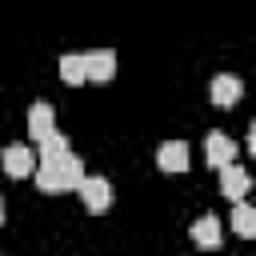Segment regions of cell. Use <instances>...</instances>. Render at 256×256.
<instances>
[{
	"instance_id": "9",
	"label": "cell",
	"mask_w": 256,
	"mask_h": 256,
	"mask_svg": "<svg viewBox=\"0 0 256 256\" xmlns=\"http://www.w3.org/2000/svg\"><path fill=\"white\" fill-rule=\"evenodd\" d=\"M28 132H32L36 144L56 132V112H52V104H32V108H28Z\"/></svg>"
},
{
	"instance_id": "2",
	"label": "cell",
	"mask_w": 256,
	"mask_h": 256,
	"mask_svg": "<svg viewBox=\"0 0 256 256\" xmlns=\"http://www.w3.org/2000/svg\"><path fill=\"white\" fill-rule=\"evenodd\" d=\"M204 160H208L216 172L228 168V164H236V140L224 136V132H208V136H204Z\"/></svg>"
},
{
	"instance_id": "11",
	"label": "cell",
	"mask_w": 256,
	"mask_h": 256,
	"mask_svg": "<svg viewBox=\"0 0 256 256\" xmlns=\"http://www.w3.org/2000/svg\"><path fill=\"white\" fill-rule=\"evenodd\" d=\"M72 152V144H68V136L64 132H52L48 140H40V152H36V164H56L60 156H68Z\"/></svg>"
},
{
	"instance_id": "10",
	"label": "cell",
	"mask_w": 256,
	"mask_h": 256,
	"mask_svg": "<svg viewBox=\"0 0 256 256\" xmlns=\"http://www.w3.org/2000/svg\"><path fill=\"white\" fill-rule=\"evenodd\" d=\"M220 232H224L220 220H216L212 212H204V216L192 224V244H196V248H216V244H220Z\"/></svg>"
},
{
	"instance_id": "4",
	"label": "cell",
	"mask_w": 256,
	"mask_h": 256,
	"mask_svg": "<svg viewBox=\"0 0 256 256\" xmlns=\"http://www.w3.org/2000/svg\"><path fill=\"white\" fill-rule=\"evenodd\" d=\"M76 192H80V200H84L88 212H104V208L112 204V184H108L104 176H84Z\"/></svg>"
},
{
	"instance_id": "13",
	"label": "cell",
	"mask_w": 256,
	"mask_h": 256,
	"mask_svg": "<svg viewBox=\"0 0 256 256\" xmlns=\"http://www.w3.org/2000/svg\"><path fill=\"white\" fill-rule=\"evenodd\" d=\"M60 76H64V84H84V52H64Z\"/></svg>"
},
{
	"instance_id": "7",
	"label": "cell",
	"mask_w": 256,
	"mask_h": 256,
	"mask_svg": "<svg viewBox=\"0 0 256 256\" xmlns=\"http://www.w3.org/2000/svg\"><path fill=\"white\" fill-rule=\"evenodd\" d=\"M248 184H252V176H248L240 164H228V168H220V192H224L232 204H240V200H244Z\"/></svg>"
},
{
	"instance_id": "14",
	"label": "cell",
	"mask_w": 256,
	"mask_h": 256,
	"mask_svg": "<svg viewBox=\"0 0 256 256\" xmlns=\"http://www.w3.org/2000/svg\"><path fill=\"white\" fill-rule=\"evenodd\" d=\"M0 224H4V200H0Z\"/></svg>"
},
{
	"instance_id": "1",
	"label": "cell",
	"mask_w": 256,
	"mask_h": 256,
	"mask_svg": "<svg viewBox=\"0 0 256 256\" xmlns=\"http://www.w3.org/2000/svg\"><path fill=\"white\" fill-rule=\"evenodd\" d=\"M84 180V160L76 152L60 156L56 164H36V188L40 192H72Z\"/></svg>"
},
{
	"instance_id": "5",
	"label": "cell",
	"mask_w": 256,
	"mask_h": 256,
	"mask_svg": "<svg viewBox=\"0 0 256 256\" xmlns=\"http://www.w3.org/2000/svg\"><path fill=\"white\" fill-rule=\"evenodd\" d=\"M116 76V52L100 48V52H84V80H112Z\"/></svg>"
},
{
	"instance_id": "3",
	"label": "cell",
	"mask_w": 256,
	"mask_h": 256,
	"mask_svg": "<svg viewBox=\"0 0 256 256\" xmlns=\"http://www.w3.org/2000/svg\"><path fill=\"white\" fill-rule=\"evenodd\" d=\"M0 164H4V172L16 176V180H24V176L36 172V156H32L28 144H8V148L0 152Z\"/></svg>"
},
{
	"instance_id": "8",
	"label": "cell",
	"mask_w": 256,
	"mask_h": 256,
	"mask_svg": "<svg viewBox=\"0 0 256 256\" xmlns=\"http://www.w3.org/2000/svg\"><path fill=\"white\" fill-rule=\"evenodd\" d=\"M240 92H244V84H240V76H232V72H220V76L212 80V104H216V108H232V104L240 100Z\"/></svg>"
},
{
	"instance_id": "12",
	"label": "cell",
	"mask_w": 256,
	"mask_h": 256,
	"mask_svg": "<svg viewBox=\"0 0 256 256\" xmlns=\"http://www.w3.org/2000/svg\"><path fill=\"white\" fill-rule=\"evenodd\" d=\"M232 228H236V236H256V208L252 204H232Z\"/></svg>"
},
{
	"instance_id": "6",
	"label": "cell",
	"mask_w": 256,
	"mask_h": 256,
	"mask_svg": "<svg viewBox=\"0 0 256 256\" xmlns=\"http://www.w3.org/2000/svg\"><path fill=\"white\" fill-rule=\"evenodd\" d=\"M156 164H160V172H184L188 168V144L184 140H164L156 148Z\"/></svg>"
}]
</instances>
